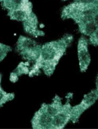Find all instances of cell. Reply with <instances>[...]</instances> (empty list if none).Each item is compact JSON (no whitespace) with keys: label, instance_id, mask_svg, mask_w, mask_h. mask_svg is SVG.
I'll return each mask as SVG.
<instances>
[{"label":"cell","instance_id":"cell-1","mask_svg":"<svg viewBox=\"0 0 98 129\" xmlns=\"http://www.w3.org/2000/svg\"><path fill=\"white\" fill-rule=\"evenodd\" d=\"M15 98V95L13 93H8L0 87V108L7 102L13 100Z\"/></svg>","mask_w":98,"mask_h":129},{"label":"cell","instance_id":"cell-2","mask_svg":"<svg viewBox=\"0 0 98 129\" xmlns=\"http://www.w3.org/2000/svg\"><path fill=\"white\" fill-rule=\"evenodd\" d=\"M10 50L9 46L0 43V62L5 58Z\"/></svg>","mask_w":98,"mask_h":129},{"label":"cell","instance_id":"cell-3","mask_svg":"<svg viewBox=\"0 0 98 129\" xmlns=\"http://www.w3.org/2000/svg\"><path fill=\"white\" fill-rule=\"evenodd\" d=\"M2 75L1 74H0V87H1V80H2Z\"/></svg>","mask_w":98,"mask_h":129}]
</instances>
